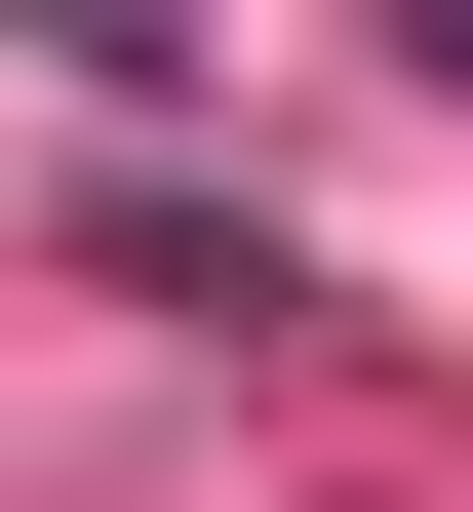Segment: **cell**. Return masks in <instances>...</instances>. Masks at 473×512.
I'll return each instance as SVG.
<instances>
[{"label": "cell", "instance_id": "1", "mask_svg": "<svg viewBox=\"0 0 473 512\" xmlns=\"http://www.w3.org/2000/svg\"><path fill=\"white\" fill-rule=\"evenodd\" d=\"M434 79H473V0H434Z\"/></svg>", "mask_w": 473, "mask_h": 512}]
</instances>
